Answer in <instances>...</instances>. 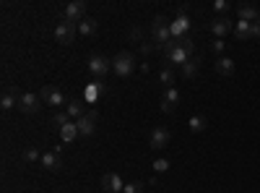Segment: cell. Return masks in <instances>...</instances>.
Segmentation results:
<instances>
[{"instance_id": "cell-20", "label": "cell", "mask_w": 260, "mask_h": 193, "mask_svg": "<svg viewBox=\"0 0 260 193\" xmlns=\"http://www.w3.org/2000/svg\"><path fill=\"white\" fill-rule=\"evenodd\" d=\"M13 104H18V92H13V89H6V92H3V97H0V107H3V110L8 113Z\"/></svg>"}, {"instance_id": "cell-30", "label": "cell", "mask_w": 260, "mask_h": 193, "mask_svg": "<svg viewBox=\"0 0 260 193\" xmlns=\"http://www.w3.org/2000/svg\"><path fill=\"white\" fill-rule=\"evenodd\" d=\"M224 47H226L224 39H213V42H211V50H213V52H224Z\"/></svg>"}, {"instance_id": "cell-29", "label": "cell", "mask_w": 260, "mask_h": 193, "mask_svg": "<svg viewBox=\"0 0 260 193\" xmlns=\"http://www.w3.org/2000/svg\"><path fill=\"white\" fill-rule=\"evenodd\" d=\"M141 190H143L141 183H127V185L122 188V193H141Z\"/></svg>"}, {"instance_id": "cell-10", "label": "cell", "mask_w": 260, "mask_h": 193, "mask_svg": "<svg viewBox=\"0 0 260 193\" xmlns=\"http://www.w3.org/2000/svg\"><path fill=\"white\" fill-rule=\"evenodd\" d=\"M39 99L45 102V104H52V107H60V104H65V97H62V92H60L57 87H42V92H39Z\"/></svg>"}, {"instance_id": "cell-9", "label": "cell", "mask_w": 260, "mask_h": 193, "mask_svg": "<svg viewBox=\"0 0 260 193\" xmlns=\"http://www.w3.org/2000/svg\"><path fill=\"white\" fill-rule=\"evenodd\" d=\"M76 125H78V136H94V131H96V113H86L83 118H78L76 120Z\"/></svg>"}, {"instance_id": "cell-19", "label": "cell", "mask_w": 260, "mask_h": 193, "mask_svg": "<svg viewBox=\"0 0 260 193\" xmlns=\"http://www.w3.org/2000/svg\"><path fill=\"white\" fill-rule=\"evenodd\" d=\"M198 68H201V60H198V58H190V60L185 63V66L180 68V73H182V78H195Z\"/></svg>"}, {"instance_id": "cell-8", "label": "cell", "mask_w": 260, "mask_h": 193, "mask_svg": "<svg viewBox=\"0 0 260 193\" xmlns=\"http://www.w3.org/2000/svg\"><path fill=\"white\" fill-rule=\"evenodd\" d=\"M89 71H91V76L102 78V76H107V73L112 71V60L104 58V55H94V58L89 60Z\"/></svg>"}, {"instance_id": "cell-26", "label": "cell", "mask_w": 260, "mask_h": 193, "mask_svg": "<svg viewBox=\"0 0 260 193\" xmlns=\"http://www.w3.org/2000/svg\"><path fill=\"white\" fill-rule=\"evenodd\" d=\"M52 120H55V125H57V128H65V125L71 123V115H68V113H62V110H57Z\"/></svg>"}, {"instance_id": "cell-4", "label": "cell", "mask_w": 260, "mask_h": 193, "mask_svg": "<svg viewBox=\"0 0 260 193\" xmlns=\"http://www.w3.org/2000/svg\"><path fill=\"white\" fill-rule=\"evenodd\" d=\"M86 18V3L83 0H73V3H68L62 8V21H71V24H81V21Z\"/></svg>"}, {"instance_id": "cell-17", "label": "cell", "mask_w": 260, "mask_h": 193, "mask_svg": "<svg viewBox=\"0 0 260 193\" xmlns=\"http://www.w3.org/2000/svg\"><path fill=\"white\" fill-rule=\"evenodd\" d=\"M42 167L45 170H50V173H57V170L62 167V162H60V154H55V152H50V154H42Z\"/></svg>"}, {"instance_id": "cell-33", "label": "cell", "mask_w": 260, "mask_h": 193, "mask_svg": "<svg viewBox=\"0 0 260 193\" xmlns=\"http://www.w3.org/2000/svg\"><path fill=\"white\" fill-rule=\"evenodd\" d=\"M250 32H252V39H260V18L250 24Z\"/></svg>"}, {"instance_id": "cell-6", "label": "cell", "mask_w": 260, "mask_h": 193, "mask_svg": "<svg viewBox=\"0 0 260 193\" xmlns=\"http://www.w3.org/2000/svg\"><path fill=\"white\" fill-rule=\"evenodd\" d=\"M208 29H211V34H213L216 39H224L229 32H234V24H232L226 16H216L211 24H208Z\"/></svg>"}, {"instance_id": "cell-25", "label": "cell", "mask_w": 260, "mask_h": 193, "mask_svg": "<svg viewBox=\"0 0 260 193\" xmlns=\"http://www.w3.org/2000/svg\"><path fill=\"white\" fill-rule=\"evenodd\" d=\"M190 131H192V133H201V131H206V118H201V115H192V118H190Z\"/></svg>"}, {"instance_id": "cell-7", "label": "cell", "mask_w": 260, "mask_h": 193, "mask_svg": "<svg viewBox=\"0 0 260 193\" xmlns=\"http://www.w3.org/2000/svg\"><path fill=\"white\" fill-rule=\"evenodd\" d=\"M18 110L21 113H26V115H31V113H37L39 110V97L34 94V92H18Z\"/></svg>"}, {"instance_id": "cell-2", "label": "cell", "mask_w": 260, "mask_h": 193, "mask_svg": "<svg viewBox=\"0 0 260 193\" xmlns=\"http://www.w3.org/2000/svg\"><path fill=\"white\" fill-rule=\"evenodd\" d=\"M151 37H154V42L159 45V50L167 45V42L172 39V32H169V18L167 16H156L154 24H151Z\"/></svg>"}, {"instance_id": "cell-32", "label": "cell", "mask_w": 260, "mask_h": 193, "mask_svg": "<svg viewBox=\"0 0 260 193\" xmlns=\"http://www.w3.org/2000/svg\"><path fill=\"white\" fill-rule=\"evenodd\" d=\"M213 8L219 11V13H226V11H229V3H226V0H216V3H213Z\"/></svg>"}, {"instance_id": "cell-1", "label": "cell", "mask_w": 260, "mask_h": 193, "mask_svg": "<svg viewBox=\"0 0 260 193\" xmlns=\"http://www.w3.org/2000/svg\"><path fill=\"white\" fill-rule=\"evenodd\" d=\"M161 52H164V58H167V63H169V66H177V68H182L185 66V63L190 60V55L177 45V39H169L167 42V45L161 47Z\"/></svg>"}, {"instance_id": "cell-23", "label": "cell", "mask_w": 260, "mask_h": 193, "mask_svg": "<svg viewBox=\"0 0 260 193\" xmlns=\"http://www.w3.org/2000/svg\"><path fill=\"white\" fill-rule=\"evenodd\" d=\"M76 136H78V125H76V123H68L65 128H60V139H62L65 144H68V141H73Z\"/></svg>"}, {"instance_id": "cell-5", "label": "cell", "mask_w": 260, "mask_h": 193, "mask_svg": "<svg viewBox=\"0 0 260 193\" xmlns=\"http://www.w3.org/2000/svg\"><path fill=\"white\" fill-rule=\"evenodd\" d=\"M76 34H78V24H71V21H60L55 26V39L60 45H71L76 39Z\"/></svg>"}, {"instance_id": "cell-24", "label": "cell", "mask_w": 260, "mask_h": 193, "mask_svg": "<svg viewBox=\"0 0 260 193\" xmlns=\"http://www.w3.org/2000/svg\"><path fill=\"white\" fill-rule=\"evenodd\" d=\"M159 81L164 84V89H169V87H172V81H175V73H172V68H169V66H164V68L159 71Z\"/></svg>"}, {"instance_id": "cell-27", "label": "cell", "mask_w": 260, "mask_h": 193, "mask_svg": "<svg viewBox=\"0 0 260 193\" xmlns=\"http://www.w3.org/2000/svg\"><path fill=\"white\" fill-rule=\"evenodd\" d=\"M177 45H180V47L192 58V50H195V47H192V37H190V34H187V37H182V39H177Z\"/></svg>"}, {"instance_id": "cell-11", "label": "cell", "mask_w": 260, "mask_h": 193, "mask_svg": "<svg viewBox=\"0 0 260 193\" xmlns=\"http://www.w3.org/2000/svg\"><path fill=\"white\" fill-rule=\"evenodd\" d=\"M180 99H182V97H180V92H177L175 87L164 89V97H161V104H159V107H161V113H167V115H169V113H175V107L180 104Z\"/></svg>"}, {"instance_id": "cell-28", "label": "cell", "mask_w": 260, "mask_h": 193, "mask_svg": "<svg viewBox=\"0 0 260 193\" xmlns=\"http://www.w3.org/2000/svg\"><path fill=\"white\" fill-rule=\"evenodd\" d=\"M24 159H26V162H37V159H42V154L37 152V149H26V152H24Z\"/></svg>"}, {"instance_id": "cell-18", "label": "cell", "mask_w": 260, "mask_h": 193, "mask_svg": "<svg viewBox=\"0 0 260 193\" xmlns=\"http://www.w3.org/2000/svg\"><path fill=\"white\" fill-rule=\"evenodd\" d=\"M216 73L219 76H232L234 73V60L232 58H219L216 60Z\"/></svg>"}, {"instance_id": "cell-21", "label": "cell", "mask_w": 260, "mask_h": 193, "mask_svg": "<svg viewBox=\"0 0 260 193\" xmlns=\"http://www.w3.org/2000/svg\"><path fill=\"white\" fill-rule=\"evenodd\" d=\"M234 37L237 39H252V32H250L247 21H237V24H234Z\"/></svg>"}, {"instance_id": "cell-16", "label": "cell", "mask_w": 260, "mask_h": 193, "mask_svg": "<svg viewBox=\"0 0 260 193\" xmlns=\"http://www.w3.org/2000/svg\"><path fill=\"white\" fill-rule=\"evenodd\" d=\"M96 29H99V21L91 18V16H86L81 24H78V34H81V37H94Z\"/></svg>"}, {"instance_id": "cell-22", "label": "cell", "mask_w": 260, "mask_h": 193, "mask_svg": "<svg viewBox=\"0 0 260 193\" xmlns=\"http://www.w3.org/2000/svg\"><path fill=\"white\" fill-rule=\"evenodd\" d=\"M65 113H68L71 118H83V115H86V113H83V102H81V99H71L68 107H65Z\"/></svg>"}, {"instance_id": "cell-3", "label": "cell", "mask_w": 260, "mask_h": 193, "mask_svg": "<svg viewBox=\"0 0 260 193\" xmlns=\"http://www.w3.org/2000/svg\"><path fill=\"white\" fill-rule=\"evenodd\" d=\"M133 68H136V58L130 55V52H120V55H115V60H112V71H115L120 78L130 76V73H133Z\"/></svg>"}, {"instance_id": "cell-15", "label": "cell", "mask_w": 260, "mask_h": 193, "mask_svg": "<svg viewBox=\"0 0 260 193\" xmlns=\"http://www.w3.org/2000/svg\"><path fill=\"white\" fill-rule=\"evenodd\" d=\"M237 13H240V21H247V24H252V21L260 18V11L255 6H250V3H240L237 6Z\"/></svg>"}, {"instance_id": "cell-14", "label": "cell", "mask_w": 260, "mask_h": 193, "mask_svg": "<svg viewBox=\"0 0 260 193\" xmlns=\"http://www.w3.org/2000/svg\"><path fill=\"white\" fill-rule=\"evenodd\" d=\"M169 144V131L167 128H154L151 131V139H148V146L151 149H164Z\"/></svg>"}, {"instance_id": "cell-13", "label": "cell", "mask_w": 260, "mask_h": 193, "mask_svg": "<svg viewBox=\"0 0 260 193\" xmlns=\"http://www.w3.org/2000/svg\"><path fill=\"white\" fill-rule=\"evenodd\" d=\"M102 188H104L107 193H122L125 183H122V178H120L117 173H104V175H102Z\"/></svg>"}, {"instance_id": "cell-12", "label": "cell", "mask_w": 260, "mask_h": 193, "mask_svg": "<svg viewBox=\"0 0 260 193\" xmlns=\"http://www.w3.org/2000/svg\"><path fill=\"white\" fill-rule=\"evenodd\" d=\"M169 32H172V39L187 37V32H190V18H187V16H177L175 21H169Z\"/></svg>"}, {"instance_id": "cell-31", "label": "cell", "mask_w": 260, "mask_h": 193, "mask_svg": "<svg viewBox=\"0 0 260 193\" xmlns=\"http://www.w3.org/2000/svg\"><path fill=\"white\" fill-rule=\"evenodd\" d=\"M154 170H156V173H167L169 162H167V159H156V162H154Z\"/></svg>"}]
</instances>
